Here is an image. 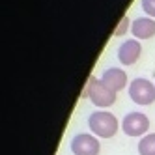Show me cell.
I'll return each mask as SVG.
<instances>
[{
  "mask_svg": "<svg viewBox=\"0 0 155 155\" xmlns=\"http://www.w3.org/2000/svg\"><path fill=\"white\" fill-rule=\"evenodd\" d=\"M88 127L99 138H112L121 124H118V118L108 110H95L88 116Z\"/></svg>",
  "mask_w": 155,
  "mask_h": 155,
  "instance_id": "6da1fadb",
  "label": "cell"
},
{
  "mask_svg": "<svg viewBox=\"0 0 155 155\" xmlns=\"http://www.w3.org/2000/svg\"><path fill=\"white\" fill-rule=\"evenodd\" d=\"M81 97L82 99L90 97V101L99 108H108V107H112L116 103V92L108 90V88L101 82V79H97V77H90V79H88Z\"/></svg>",
  "mask_w": 155,
  "mask_h": 155,
  "instance_id": "7a4b0ae2",
  "label": "cell"
},
{
  "mask_svg": "<svg viewBox=\"0 0 155 155\" xmlns=\"http://www.w3.org/2000/svg\"><path fill=\"white\" fill-rule=\"evenodd\" d=\"M129 97L133 103H137L140 107L151 105L155 101V84L148 79H133V82L129 84Z\"/></svg>",
  "mask_w": 155,
  "mask_h": 155,
  "instance_id": "3957f363",
  "label": "cell"
},
{
  "mask_svg": "<svg viewBox=\"0 0 155 155\" xmlns=\"http://www.w3.org/2000/svg\"><path fill=\"white\" fill-rule=\"evenodd\" d=\"M150 129V118L144 112H129L121 120V131L127 137H144Z\"/></svg>",
  "mask_w": 155,
  "mask_h": 155,
  "instance_id": "277c9868",
  "label": "cell"
},
{
  "mask_svg": "<svg viewBox=\"0 0 155 155\" xmlns=\"http://www.w3.org/2000/svg\"><path fill=\"white\" fill-rule=\"evenodd\" d=\"M69 146L73 155H99V151H101V144L95 138V135H88V133L75 135Z\"/></svg>",
  "mask_w": 155,
  "mask_h": 155,
  "instance_id": "5b68a950",
  "label": "cell"
},
{
  "mask_svg": "<svg viewBox=\"0 0 155 155\" xmlns=\"http://www.w3.org/2000/svg\"><path fill=\"white\" fill-rule=\"evenodd\" d=\"M140 54H142V45H140V41L135 39V38H133V39H125L118 47V60H120V64H124V65L137 64L138 58H140Z\"/></svg>",
  "mask_w": 155,
  "mask_h": 155,
  "instance_id": "8992f818",
  "label": "cell"
},
{
  "mask_svg": "<svg viewBox=\"0 0 155 155\" xmlns=\"http://www.w3.org/2000/svg\"><path fill=\"white\" fill-rule=\"evenodd\" d=\"M101 82L108 88V90L118 94L120 90H124L127 86V73L124 69H118V68H108L101 77Z\"/></svg>",
  "mask_w": 155,
  "mask_h": 155,
  "instance_id": "52a82bcc",
  "label": "cell"
},
{
  "mask_svg": "<svg viewBox=\"0 0 155 155\" xmlns=\"http://www.w3.org/2000/svg\"><path fill=\"white\" fill-rule=\"evenodd\" d=\"M131 34L135 39H150L155 36V19L137 17L131 23Z\"/></svg>",
  "mask_w": 155,
  "mask_h": 155,
  "instance_id": "ba28073f",
  "label": "cell"
},
{
  "mask_svg": "<svg viewBox=\"0 0 155 155\" xmlns=\"http://www.w3.org/2000/svg\"><path fill=\"white\" fill-rule=\"evenodd\" d=\"M140 155H155V133H148L138 140Z\"/></svg>",
  "mask_w": 155,
  "mask_h": 155,
  "instance_id": "9c48e42d",
  "label": "cell"
},
{
  "mask_svg": "<svg viewBox=\"0 0 155 155\" xmlns=\"http://www.w3.org/2000/svg\"><path fill=\"white\" fill-rule=\"evenodd\" d=\"M127 30H131V21H129V17H121V21L118 23V26L114 30V36L120 38V36H124Z\"/></svg>",
  "mask_w": 155,
  "mask_h": 155,
  "instance_id": "30bf717a",
  "label": "cell"
},
{
  "mask_svg": "<svg viewBox=\"0 0 155 155\" xmlns=\"http://www.w3.org/2000/svg\"><path fill=\"white\" fill-rule=\"evenodd\" d=\"M140 6H142V12L146 13L148 17H155V0H140Z\"/></svg>",
  "mask_w": 155,
  "mask_h": 155,
  "instance_id": "8fae6325",
  "label": "cell"
}]
</instances>
